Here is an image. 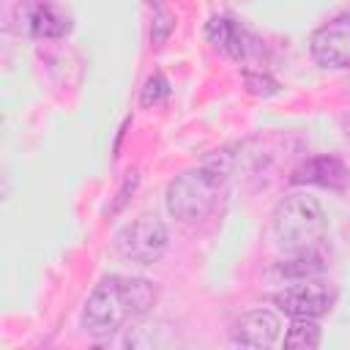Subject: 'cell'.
Masks as SVG:
<instances>
[{"label": "cell", "instance_id": "cell-9", "mask_svg": "<svg viewBox=\"0 0 350 350\" xmlns=\"http://www.w3.org/2000/svg\"><path fill=\"white\" fill-rule=\"evenodd\" d=\"M205 33H208V41H211L216 49H221L224 55H230L232 60H246L249 52H252L254 44H257L254 36H252L241 22H235V19H230V16H211Z\"/></svg>", "mask_w": 350, "mask_h": 350}, {"label": "cell", "instance_id": "cell-3", "mask_svg": "<svg viewBox=\"0 0 350 350\" xmlns=\"http://www.w3.org/2000/svg\"><path fill=\"white\" fill-rule=\"evenodd\" d=\"M328 232V219L323 205L306 194L293 191L282 197L271 216V241L282 254L312 252Z\"/></svg>", "mask_w": 350, "mask_h": 350}, {"label": "cell", "instance_id": "cell-7", "mask_svg": "<svg viewBox=\"0 0 350 350\" xmlns=\"http://www.w3.org/2000/svg\"><path fill=\"white\" fill-rule=\"evenodd\" d=\"M279 331H282V323L273 312L252 309L232 323L230 339L232 345H241V347H271L279 339Z\"/></svg>", "mask_w": 350, "mask_h": 350}, {"label": "cell", "instance_id": "cell-11", "mask_svg": "<svg viewBox=\"0 0 350 350\" xmlns=\"http://www.w3.org/2000/svg\"><path fill=\"white\" fill-rule=\"evenodd\" d=\"M282 276H295V279H312L323 271V257L317 249L312 252H298V254H284V260L276 265Z\"/></svg>", "mask_w": 350, "mask_h": 350}, {"label": "cell", "instance_id": "cell-5", "mask_svg": "<svg viewBox=\"0 0 350 350\" xmlns=\"http://www.w3.org/2000/svg\"><path fill=\"white\" fill-rule=\"evenodd\" d=\"M336 301V287L323 279H298L295 284L273 293V304L290 317H323Z\"/></svg>", "mask_w": 350, "mask_h": 350}, {"label": "cell", "instance_id": "cell-1", "mask_svg": "<svg viewBox=\"0 0 350 350\" xmlns=\"http://www.w3.org/2000/svg\"><path fill=\"white\" fill-rule=\"evenodd\" d=\"M159 287L139 276H104L85 301L82 328L90 336H109L153 312Z\"/></svg>", "mask_w": 350, "mask_h": 350}, {"label": "cell", "instance_id": "cell-14", "mask_svg": "<svg viewBox=\"0 0 350 350\" xmlns=\"http://www.w3.org/2000/svg\"><path fill=\"white\" fill-rule=\"evenodd\" d=\"M243 82H246V88H249L252 93H257V96H271V93H276V88H279L268 74H252V71L243 74Z\"/></svg>", "mask_w": 350, "mask_h": 350}, {"label": "cell", "instance_id": "cell-2", "mask_svg": "<svg viewBox=\"0 0 350 350\" xmlns=\"http://www.w3.org/2000/svg\"><path fill=\"white\" fill-rule=\"evenodd\" d=\"M232 167L235 153L230 148L213 150L208 159H202L200 167L180 172L167 186V211L183 224L205 221L219 202V191L232 175Z\"/></svg>", "mask_w": 350, "mask_h": 350}, {"label": "cell", "instance_id": "cell-13", "mask_svg": "<svg viewBox=\"0 0 350 350\" xmlns=\"http://www.w3.org/2000/svg\"><path fill=\"white\" fill-rule=\"evenodd\" d=\"M167 96H170V82H167V77L161 71H156L153 77H148V82H145V88L139 93V104L142 107H156Z\"/></svg>", "mask_w": 350, "mask_h": 350}, {"label": "cell", "instance_id": "cell-8", "mask_svg": "<svg viewBox=\"0 0 350 350\" xmlns=\"http://www.w3.org/2000/svg\"><path fill=\"white\" fill-rule=\"evenodd\" d=\"M14 22H16V30L19 33H27L33 38H57L63 33H68V19L46 5V3H22L16 5L14 11Z\"/></svg>", "mask_w": 350, "mask_h": 350}, {"label": "cell", "instance_id": "cell-15", "mask_svg": "<svg viewBox=\"0 0 350 350\" xmlns=\"http://www.w3.org/2000/svg\"><path fill=\"white\" fill-rule=\"evenodd\" d=\"M172 27H175L172 14L159 11V14H156V19H153V41H156V44H164V41H167V36L172 33Z\"/></svg>", "mask_w": 350, "mask_h": 350}, {"label": "cell", "instance_id": "cell-12", "mask_svg": "<svg viewBox=\"0 0 350 350\" xmlns=\"http://www.w3.org/2000/svg\"><path fill=\"white\" fill-rule=\"evenodd\" d=\"M320 345V325L314 317H293L287 334H284V347L290 350H314Z\"/></svg>", "mask_w": 350, "mask_h": 350}, {"label": "cell", "instance_id": "cell-6", "mask_svg": "<svg viewBox=\"0 0 350 350\" xmlns=\"http://www.w3.org/2000/svg\"><path fill=\"white\" fill-rule=\"evenodd\" d=\"M312 57L323 68H350V16L320 25L309 41Z\"/></svg>", "mask_w": 350, "mask_h": 350}, {"label": "cell", "instance_id": "cell-4", "mask_svg": "<svg viewBox=\"0 0 350 350\" xmlns=\"http://www.w3.org/2000/svg\"><path fill=\"white\" fill-rule=\"evenodd\" d=\"M167 227L156 213H142L115 235V252L137 265H153L167 252Z\"/></svg>", "mask_w": 350, "mask_h": 350}, {"label": "cell", "instance_id": "cell-10", "mask_svg": "<svg viewBox=\"0 0 350 350\" xmlns=\"http://www.w3.org/2000/svg\"><path fill=\"white\" fill-rule=\"evenodd\" d=\"M350 172L342 164L339 156H312L306 159L295 172H293V183H312V186H323V189H342L347 186Z\"/></svg>", "mask_w": 350, "mask_h": 350}]
</instances>
